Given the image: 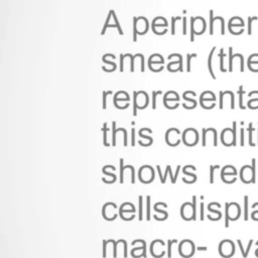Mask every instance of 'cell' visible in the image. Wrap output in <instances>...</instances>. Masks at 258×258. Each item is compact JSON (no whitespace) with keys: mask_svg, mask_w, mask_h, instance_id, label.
I'll use <instances>...</instances> for the list:
<instances>
[{"mask_svg":"<svg viewBox=\"0 0 258 258\" xmlns=\"http://www.w3.org/2000/svg\"><path fill=\"white\" fill-rule=\"evenodd\" d=\"M225 208H226L225 227L228 228L230 221H236V220H238L240 218V216H241V208L235 202L226 203L225 204Z\"/></svg>","mask_w":258,"mask_h":258,"instance_id":"1","label":"cell"},{"mask_svg":"<svg viewBox=\"0 0 258 258\" xmlns=\"http://www.w3.org/2000/svg\"><path fill=\"white\" fill-rule=\"evenodd\" d=\"M255 158L252 159L251 165H244L240 170V178L244 183L255 182Z\"/></svg>","mask_w":258,"mask_h":258,"instance_id":"2","label":"cell"},{"mask_svg":"<svg viewBox=\"0 0 258 258\" xmlns=\"http://www.w3.org/2000/svg\"><path fill=\"white\" fill-rule=\"evenodd\" d=\"M236 122H233V129L225 128L221 133V141L225 146L236 145Z\"/></svg>","mask_w":258,"mask_h":258,"instance_id":"3","label":"cell"},{"mask_svg":"<svg viewBox=\"0 0 258 258\" xmlns=\"http://www.w3.org/2000/svg\"><path fill=\"white\" fill-rule=\"evenodd\" d=\"M219 253L222 257H225V258L232 257L235 253V245L233 241L229 239H225L221 241V243L219 244Z\"/></svg>","mask_w":258,"mask_h":258,"instance_id":"4","label":"cell"},{"mask_svg":"<svg viewBox=\"0 0 258 258\" xmlns=\"http://www.w3.org/2000/svg\"><path fill=\"white\" fill-rule=\"evenodd\" d=\"M139 180L143 183H149L154 179V169L150 165H143L138 171Z\"/></svg>","mask_w":258,"mask_h":258,"instance_id":"5","label":"cell"},{"mask_svg":"<svg viewBox=\"0 0 258 258\" xmlns=\"http://www.w3.org/2000/svg\"><path fill=\"white\" fill-rule=\"evenodd\" d=\"M195 251H196V246L192 241L185 239L180 242L179 247H178V252H179L180 256L188 258L194 255Z\"/></svg>","mask_w":258,"mask_h":258,"instance_id":"6","label":"cell"},{"mask_svg":"<svg viewBox=\"0 0 258 258\" xmlns=\"http://www.w3.org/2000/svg\"><path fill=\"white\" fill-rule=\"evenodd\" d=\"M199 141L198 131L194 128H187L182 133V142L186 146H195Z\"/></svg>","mask_w":258,"mask_h":258,"instance_id":"7","label":"cell"},{"mask_svg":"<svg viewBox=\"0 0 258 258\" xmlns=\"http://www.w3.org/2000/svg\"><path fill=\"white\" fill-rule=\"evenodd\" d=\"M165 243L162 240H154L150 244V253L155 258H160L165 254L164 250H160V247L164 246Z\"/></svg>","mask_w":258,"mask_h":258,"instance_id":"8","label":"cell"},{"mask_svg":"<svg viewBox=\"0 0 258 258\" xmlns=\"http://www.w3.org/2000/svg\"><path fill=\"white\" fill-rule=\"evenodd\" d=\"M179 130L176 128H170L165 133V141L169 146H176L179 144L180 140L176 138V136L179 134Z\"/></svg>","mask_w":258,"mask_h":258,"instance_id":"9","label":"cell"},{"mask_svg":"<svg viewBox=\"0 0 258 258\" xmlns=\"http://www.w3.org/2000/svg\"><path fill=\"white\" fill-rule=\"evenodd\" d=\"M180 214L183 220L190 221L194 220V208L192 203H184L180 208Z\"/></svg>","mask_w":258,"mask_h":258,"instance_id":"10","label":"cell"},{"mask_svg":"<svg viewBox=\"0 0 258 258\" xmlns=\"http://www.w3.org/2000/svg\"><path fill=\"white\" fill-rule=\"evenodd\" d=\"M123 158H120V182L123 183L124 182V170L125 169H130L131 170V182L134 183L135 182V169L132 165H123Z\"/></svg>","mask_w":258,"mask_h":258,"instance_id":"11","label":"cell"},{"mask_svg":"<svg viewBox=\"0 0 258 258\" xmlns=\"http://www.w3.org/2000/svg\"><path fill=\"white\" fill-rule=\"evenodd\" d=\"M237 170L233 165H226L222 168L221 176H236Z\"/></svg>","mask_w":258,"mask_h":258,"instance_id":"12","label":"cell"},{"mask_svg":"<svg viewBox=\"0 0 258 258\" xmlns=\"http://www.w3.org/2000/svg\"><path fill=\"white\" fill-rule=\"evenodd\" d=\"M138 220L139 221H142V219H143V215H142V212H143V210H142V201H143V198H142V196H139L138 197Z\"/></svg>","mask_w":258,"mask_h":258,"instance_id":"13","label":"cell"},{"mask_svg":"<svg viewBox=\"0 0 258 258\" xmlns=\"http://www.w3.org/2000/svg\"><path fill=\"white\" fill-rule=\"evenodd\" d=\"M215 48H216V47H213V49H212V51H211V53H210V55H209V59H208V68H209V71H210L211 76H212L214 79H216V76L214 75L213 69H212V56H213V53H214V51H215Z\"/></svg>","mask_w":258,"mask_h":258,"instance_id":"14","label":"cell"},{"mask_svg":"<svg viewBox=\"0 0 258 258\" xmlns=\"http://www.w3.org/2000/svg\"><path fill=\"white\" fill-rule=\"evenodd\" d=\"M146 220H150V197H146Z\"/></svg>","mask_w":258,"mask_h":258,"instance_id":"15","label":"cell"},{"mask_svg":"<svg viewBox=\"0 0 258 258\" xmlns=\"http://www.w3.org/2000/svg\"><path fill=\"white\" fill-rule=\"evenodd\" d=\"M244 220H248V197H244Z\"/></svg>","mask_w":258,"mask_h":258,"instance_id":"16","label":"cell"},{"mask_svg":"<svg viewBox=\"0 0 258 258\" xmlns=\"http://www.w3.org/2000/svg\"><path fill=\"white\" fill-rule=\"evenodd\" d=\"M173 243H177V240L176 239H173V240H169L167 241V257L168 258H171V246Z\"/></svg>","mask_w":258,"mask_h":258,"instance_id":"17","label":"cell"},{"mask_svg":"<svg viewBox=\"0 0 258 258\" xmlns=\"http://www.w3.org/2000/svg\"><path fill=\"white\" fill-rule=\"evenodd\" d=\"M107 123H104V127H103V143L105 146H109V143L107 142Z\"/></svg>","mask_w":258,"mask_h":258,"instance_id":"18","label":"cell"},{"mask_svg":"<svg viewBox=\"0 0 258 258\" xmlns=\"http://www.w3.org/2000/svg\"><path fill=\"white\" fill-rule=\"evenodd\" d=\"M133 21H134V26H133V41H137V33H138V30H137V18L134 17L133 18Z\"/></svg>","mask_w":258,"mask_h":258,"instance_id":"19","label":"cell"},{"mask_svg":"<svg viewBox=\"0 0 258 258\" xmlns=\"http://www.w3.org/2000/svg\"><path fill=\"white\" fill-rule=\"evenodd\" d=\"M248 130H249V144H250V146H255V143H253V140H252V139H253V137H252V131L254 130L252 123L249 124Z\"/></svg>","mask_w":258,"mask_h":258,"instance_id":"20","label":"cell"},{"mask_svg":"<svg viewBox=\"0 0 258 258\" xmlns=\"http://www.w3.org/2000/svg\"><path fill=\"white\" fill-rule=\"evenodd\" d=\"M219 56H220V70H221L222 72H226V69H224V56H225V55L223 54V48L221 49Z\"/></svg>","mask_w":258,"mask_h":258,"instance_id":"21","label":"cell"},{"mask_svg":"<svg viewBox=\"0 0 258 258\" xmlns=\"http://www.w3.org/2000/svg\"><path fill=\"white\" fill-rule=\"evenodd\" d=\"M161 94V91H153L152 92V108H156V95Z\"/></svg>","mask_w":258,"mask_h":258,"instance_id":"22","label":"cell"},{"mask_svg":"<svg viewBox=\"0 0 258 258\" xmlns=\"http://www.w3.org/2000/svg\"><path fill=\"white\" fill-rule=\"evenodd\" d=\"M115 126H116V122L115 121H113V123H112V129H113V133H112V141H113V146H115L116 145V132H117V129L115 128Z\"/></svg>","mask_w":258,"mask_h":258,"instance_id":"23","label":"cell"},{"mask_svg":"<svg viewBox=\"0 0 258 258\" xmlns=\"http://www.w3.org/2000/svg\"><path fill=\"white\" fill-rule=\"evenodd\" d=\"M219 165H211L210 166V182L213 183L214 182V170L215 168H219Z\"/></svg>","mask_w":258,"mask_h":258,"instance_id":"24","label":"cell"},{"mask_svg":"<svg viewBox=\"0 0 258 258\" xmlns=\"http://www.w3.org/2000/svg\"><path fill=\"white\" fill-rule=\"evenodd\" d=\"M192 208H194V221L197 220V197L192 196Z\"/></svg>","mask_w":258,"mask_h":258,"instance_id":"25","label":"cell"},{"mask_svg":"<svg viewBox=\"0 0 258 258\" xmlns=\"http://www.w3.org/2000/svg\"><path fill=\"white\" fill-rule=\"evenodd\" d=\"M134 110H133V115L136 116L137 115V108H138V104H137V92H134Z\"/></svg>","mask_w":258,"mask_h":258,"instance_id":"26","label":"cell"},{"mask_svg":"<svg viewBox=\"0 0 258 258\" xmlns=\"http://www.w3.org/2000/svg\"><path fill=\"white\" fill-rule=\"evenodd\" d=\"M182 172L185 174V175H187V176H189V177H191L195 181L197 180V175L196 174H194V173H189L188 171H187V168H186V166H184L183 168H182Z\"/></svg>","mask_w":258,"mask_h":258,"instance_id":"27","label":"cell"},{"mask_svg":"<svg viewBox=\"0 0 258 258\" xmlns=\"http://www.w3.org/2000/svg\"><path fill=\"white\" fill-rule=\"evenodd\" d=\"M215 18L213 17V11H210V34H213V23Z\"/></svg>","mask_w":258,"mask_h":258,"instance_id":"28","label":"cell"},{"mask_svg":"<svg viewBox=\"0 0 258 258\" xmlns=\"http://www.w3.org/2000/svg\"><path fill=\"white\" fill-rule=\"evenodd\" d=\"M112 92L108 91V92H103V109H106V98L108 95H111Z\"/></svg>","mask_w":258,"mask_h":258,"instance_id":"29","label":"cell"},{"mask_svg":"<svg viewBox=\"0 0 258 258\" xmlns=\"http://www.w3.org/2000/svg\"><path fill=\"white\" fill-rule=\"evenodd\" d=\"M196 56H197L196 53L187 54V68H186V71H187V72L190 71V58H191V57H196Z\"/></svg>","mask_w":258,"mask_h":258,"instance_id":"30","label":"cell"},{"mask_svg":"<svg viewBox=\"0 0 258 258\" xmlns=\"http://www.w3.org/2000/svg\"><path fill=\"white\" fill-rule=\"evenodd\" d=\"M208 211L209 212H211V213H215V214H217L218 216H220L221 218H222V213L220 212V211H218V210H215V209H213L212 208V206L209 204V206H208Z\"/></svg>","mask_w":258,"mask_h":258,"instance_id":"31","label":"cell"},{"mask_svg":"<svg viewBox=\"0 0 258 258\" xmlns=\"http://www.w3.org/2000/svg\"><path fill=\"white\" fill-rule=\"evenodd\" d=\"M107 244H108V241L106 240H103V258H106L107 257Z\"/></svg>","mask_w":258,"mask_h":258,"instance_id":"32","label":"cell"},{"mask_svg":"<svg viewBox=\"0 0 258 258\" xmlns=\"http://www.w3.org/2000/svg\"><path fill=\"white\" fill-rule=\"evenodd\" d=\"M131 146H135V129L131 130Z\"/></svg>","mask_w":258,"mask_h":258,"instance_id":"33","label":"cell"},{"mask_svg":"<svg viewBox=\"0 0 258 258\" xmlns=\"http://www.w3.org/2000/svg\"><path fill=\"white\" fill-rule=\"evenodd\" d=\"M242 89H243V86H240V89H239V95H240V108H241V109H244L245 107L242 105V95H243V93H244V92H243V90H242Z\"/></svg>","mask_w":258,"mask_h":258,"instance_id":"34","label":"cell"},{"mask_svg":"<svg viewBox=\"0 0 258 258\" xmlns=\"http://www.w3.org/2000/svg\"><path fill=\"white\" fill-rule=\"evenodd\" d=\"M171 167H170V165H166V170H165V173H164V175H163V177H162V179L160 180L161 181V183H164L165 182V179H166V176H167V173L169 172V169H170Z\"/></svg>","mask_w":258,"mask_h":258,"instance_id":"35","label":"cell"},{"mask_svg":"<svg viewBox=\"0 0 258 258\" xmlns=\"http://www.w3.org/2000/svg\"><path fill=\"white\" fill-rule=\"evenodd\" d=\"M256 17H249L248 18V21H249V24H248V34H251V22L252 20H255Z\"/></svg>","mask_w":258,"mask_h":258,"instance_id":"36","label":"cell"},{"mask_svg":"<svg viewBox=\"0 0 258 258\" xmlns=\"http://www.w3.org/2000/svg\"><path fill=\"white\" fill-rule=\"evenodd\" d=\"M251 218L255 221H258V210H255L251 213Z\"/></svg>","mask_w":258,"mask_h":258,"instance_id":"37","label":"cell"},{"mask_svg":"<svg viewBox=\"0 0 258 258\" xmlns=\"http://www.w3.org/2000/svg\"><path fill=\"white\" fill-rule=\"evenodd\" d=\"M178 19H180V17H172L171 18V21H172V28H171V34H174L175 32H174V22H175V20H178Z\"/></svg>","mask_w":258,"mask_h":258,"instance_id":"38","label":"cell"},{"mask_svg":"<svg viewBox=\"0 0 258 258\" xmlns=\"http://www.w3.org/2000/svg\"><path fill=\"white\" fill-rule=\"evenodd\" d=\"M201 208H200V214H201V217H200V219L203 221L204 220V203L202 202L201 203V206H200Z\"/></svg>","mask_w":258,"mask_h":258,"instance_id":"39","label":"cell"},{"mask_svg":"<svg viewBox=\"0 0 258 258\" xmlns=\"http://www.w3.org/2000/svg\"><path fill=\"white\" fill-rule=\"evenodd\" d=\"M182 22H183V27H182V33H186V18L182 17Z\"/></svg>","mask_w":258,"mask_h":258,"instance_id":"40","label":"cell"},{"mask_svg":"<svg viewBox=\"0 0 258 258\" xmlns=\"http://www.w3.org/2000/svg\"><path fill=\"white\" fill-rule=\"evenodd\" d=\"M252 243H253V240H250L249 243H248V246H247V248H246V257H247L248 254H249V251H250V248H251V246H252Z\"/></svg>","mask_w":258,"mask_h":258,"instance_id":"41","label":"cell"},{"mask_svg":"<svg viewBox=\"0 0 258 258\" xmlns=\"http://www.w3.org/2000/svg\"><path fill=\"white\" fill-rule=\"evenodd\" d=\"M241 146L244 145V128H241Z\"/></svg>","mask_w":258,"mask_h":258,"instance_id":"42","label":"cell"},{"mask_svg":"<svg viewBox=\"0 0 258 258\" xmlns=\"http://www.w3.org/2000/svg\"><path fill=\"white\" fill-rule=\"evenodd\" d=\"M207 249H208V247H206V246L205 247H198L197 248V250H199V251H206Z\"/></svg>","mask_w":258,"mask_h":258,"instance_id":"43","label":"cell"},{"mask_svg":"<svg viewBox=\"0 0 258 258\" xmlns=\"http://www.w3.org/2000/svg\"><path fill=\"white\" fill-rule=\"evenodd\" d=\"M255 255L258 257V248L255 250Z\"/></svg>","mask_w":258,"mask_h":258,"instance_id":"44","label":"cell"}]
</instances>
